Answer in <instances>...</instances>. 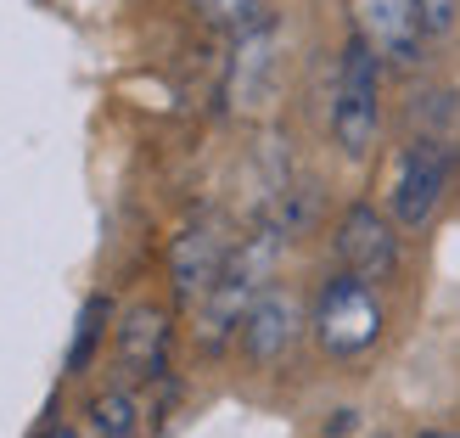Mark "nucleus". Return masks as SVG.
Here are the masks:
<instances>
[{"instance_id": "f257e3e1", "label": "nucleus", "mask_w": 460, "mask_h": 438, "mask_svg": "<svg viewBox=\"0 0 460 438\" xmlns=\"http://www.w3.org/2000/svg\"><path fill=\"white\" fill-rule=\"evenodd\" d=\"M275 253H281V225H264V230H252L242 247H230V259L214 275V287L197 298V343L202 349H225V343L242 332L247 304L270 287Z\"/></svg>"}, {"instance_id": "f03ea898", "label": "nucleus", "mask_w": 460, "mask_h": 438, "mask_svg": "<svg viewBox=\"0 0 460 438\" xmlns=\"http://www.w3.org/2000/svg\"><path fill=\"white\" fill-rule=\"evenodd\" d=\"M382 130V57L359 34L337 51V85H332V141L342 157H365Z\"/></svg>"}, {"instance_id": "7ed1b4c3", "label": "nucleus", "mask_w": 460, "mask_h": 438, "mask_svg": "<svg viewBox=\"0 0 460 438\" xmlns=\"http://www.w3.org/2000/svg\"><path fill=\"white\" fill-rule=\"evenodd\" d=\"M314 337L332 360H354L365 354L371 343L382 337V304H376V287L359 282L354 270H337L326 287H320V304H314Z\"/></svg>"}, {"instance_id": "20e7f679", "label": "nucleus", "mask_w": 460, "mask_h": 438, "mask_svg": "<svg viewBox=\"0 0 460 438\" xmlns=\"http://www.w3.org/2000/svg\"><path fill=\"white\" fill-rule=\"evenodd\" d=\"M449 174H455V164H449L444 141H427V135L410 141L399 152V164H394V180H387V209H394V219L404 230H421L432 214H438V202L449 192Z\"/></svg>"}, {"instance_id": "39448f33", "label": "nucleus", "mask_w": 460, "mask_h": 438, "mask_svg": "<svg viewBox=\"0 0 460 438\" xmlns=\"http://www.w3.org/2000/svg\"><path fill=\"white\" fill-rule=\"evenodd\" d=\"M349 17H354V34L371 45L382 62L394 67H416L427 57V17L416 0H349Z\"/></svg>"}, {"instance_id": "423d86ee", "label": "nucleus", "mask_w": 460, "mask_h": 438, "mask_svg": "<svg viewBox=\"0 0 460 438\" xmlns=\"http://www.w3.org/2000/svg\"><path fill=\"white\" fill-rule=\"evenodd\" d=\"M337 259L342 270H354L359 282H394L399 275V237H394V225H387L376 209H365V202H354L349 214H342L337 225Z\"/></svg>"}, {"instance_id": "0eeeda50", "label": "nucleus", "mask_w": 460, "mask_h": 438, "mask_svg": "<svg viewBox=\"0 0 460 438\" xmlns=\"http://www.w3.org/2000/svg\"><path fill=\"white\" fill-rule=\"evenodd\" d=\"M225 259H230L225 225L214 214H197L174 237V247H169V275H174V298H180V304H197V298L214 287V275L225 270Z\"/></svg>"}, {"instance_id": "6e6552de", "label": "nucleus", "mask_w": 460, "mask_h": 438, "mask_svg": "<svg viewBox=\"0 0 460 438\" xmlns=\"http://www.w3.org/2000/svg\"><path fill=\"white\" fill-rule=\"evenodd\" d=\"M297 326H304V309H297V298L281 292V287H264L259 298L247 304L242 315V354L252 365H275V360H287L292 354V343H297Z\"/></svg>"}, {"instance_id": "1a4fd4ad", "label": "nucleus", "mask_w": 460, "mask_h": 438, "mask_svg": "<svg viewBox=\"0 0 460 438\" xmlns=\"http://www.w3.org/2000/svg\"><path fill=\"white\" fill-rule=\"evenodd\" d=\"M169 343H174V320L157 304H135L119 326V371L129 382H157L169 371Z\"/></svg>"}, {"instance_id": "9d476101", "label": "nucleus", "mask_w": 460, "mask_h": 438, "mask_svg": "<svg viewBox=\"0 0 460 438\" xmlns=\"http://www.w3.org/2000/svg\"><path fill=\"white\" fill-rule=\"evenodd\" d=\"M270 74H275V29L270 22H247L236 62H230V102L236 107H259L270 96Z\"/></svg>"}, {"instance_id": "9b49d317", "label": "nucleus", "mask_w": 460, "mask_h": 438, "mask_svg": "<svg viewBox=\"0 0 460 438\" xmlns=\"http://www.w3.org/2000/svg\"><path fill=\"white\" fill-rule=\"evenodd\" d=\"M107 320H112V304L96 292V298H84V315H79V332H74V349H67V371H84L90 365V354H96V343H102V332H107Z\"/></svg>"}, {"instance_id": "f8f14e48", "label": "nucleus", "mask_w": 460, "mask_h": 438, "mask_svg": "<svg viewBox=\"0 0 460 438\" xmlns=\"http://www.w3.org/2000/svg\"><path fill=\"white\" fill-rule=\"evenodd\" d=\"M90 427L102 438H135V399L124 388H107V394L90 399Z\"/></svg>"}, {"instance_id": "ddd939ff", "label": "nucleus", "mask_w": 460, "mask_h": 438, "mask_svg": "<svg viewBox=\"0 0 460 438\" xmlns=\"http://www.w3.org/2000/svg\"><path fill=\"white\" fill-rule=\"evenodd\" d=\"M197 12L214 22V29H247V22H259V12H264V0H197Z\"/></svg>"}, {"instance_id": "4468645a", "label": "nucleus", "mask_w": 460, "mask_h": 438, "mask_svg": "<svg viewBox=\"0 0 460 438\" xmlns=\"http://www.w3.org/2000/svg\"><path fill=\"white\" fill-rule=\"evenodd\" d=\"M416 6H421V17H427L432 34H449L455 17H460V0H416Z\"/></svg>"}, {"instance_id": "2eb2a0df", "label": "nucleus", "mask_w": 460, "mask_h": 438, "mask_svg": "<svg viewBox=\"0 0 460 438\" xmlns=\"http://www.w3.org/2000/svg\"><path fill=\"white\" fill-rule=\"evenodd\" d=\"M40 438H74V427H45Z\"/></svg>"}, {"instance_id": "dca6fc26", "label": "nucleus", "mask_w": 460, "mask_h": 438, "mask_svg": "<svg viewBox=\"0 0 460 438\" xmlns=\"http://www.w3.org/2000/svg\"><path fill=\"white\" fill-rule=\"evenodd\" d=\"M421 438H460V433H449V427H432V433H421Z\"/></svg>"}, {"instance_id": "f3484780", "label": "nucleus", "mask_w": 460, "mask_h": 438, "mask_svg": "<svg viewBox=\"0 0 460 438\" xmlns=\"http://www.w3.org/2000/svg\"><path fill=\"white\" fill-rule=\"evenodd\" d=\"M371 438H387V433H371Z\"/></svg>"}]
</instances>
